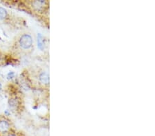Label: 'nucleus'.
I'll list each match as a JSON object with an SVG mask.
<instances>
[{"label":"nucleus","instance_id":"1","mask_svg":"<svg viewBox=\"0 0 155 136\" xmlns=\"http://www.w3.org/2000/svg\"><path fill=\"white\" fill-rule=\"evenodd\" d=\"M32 36L28 34H24L21 36L19 39V45L23 49H30L32 46Z\"/></svg>","mask_w":155,"mask_h":136},{"label":"nucleus","instance_id":"2","mask_svg":"<svg viewBox=\"0 0 155 136\" xmlns=\"http://www.w3.org/2000/svg\"><path fill=\"white\" fill-rule=\"evenodd\" d=\"M10 124L6 120H0V133H5L8 131Z\"/></svg>","mask_w":155,"mask_h":136},{"label":"nucleus","instance_id":"3","mask_svg":"<svg viewBox=\"0 0 155 136\" xmlns=\"http://www.w3.org/2000/svg\"><path fill=\"white\" fill-rule=\"evenodd\" d=\"M39 81L45 85H48L49 83V76L46 72H41L39 74Z\"/></svg>","mask_w":155,"mask_h":136},{"label":"nucleus","instance_id":"4","mask_svg":"<svg viewBox=\"0 0 155 136\" xmlns=\"http://www.w3.org/2000/svg\"><path fill=\"white\" fill-rule=\"evenodd\" d=\"M37 46L41 50H43L44 48L43 36L41 34H38V35H37Z\"/></svg>","mask_w":155,"mask_h":136},{"label":"nucleus","instance_id":"5","mask_svg":"<svg viewBox=\"0 0 155 136\" xmlns=\"http://www.w3.org/2000/svg\"><path fill=\"white\" fill-rule=\"evenodd\" d=\"M8 104L10 107H15L16 106L18 105V100H17L16 98H10L8 100Z\"/></svg>","mask_w":155,"mask_h":136},{"label":"nucleus","instance_id":"6","mask_svg":"<svg viewBox=\"0 0 155 136\" xmlns=\"http://www.w3.org/2000/svg\"><path fill=\"white\" fill-rule=\"evenodd\" d=\"M7 17V11L6 10L0 7V19H4Z\"/></svg>","mask_w":155,"mask_h":136},{"label":"nucleus","instance_id":"7","mask_svg":"<svg viewBox=\"0 0 155 136\" xmlns=\"http://www.w3.org/2000/svg\"><path fill=\"white\" fill-rule=\"evenodd\" d=\"M44 3V2L43 1H35L33 2V5L35 8H36L37 10H39L40 8L43 6V4Z\"/></svg>","mask_w":155,"mask_h":136},{"label":"nucleus","instance_id":"8","mask_svg":"<svg viewBox=\"0 0 155 136\" xmlns=\"http://www.w3.org/2000/svg\"><path fill=\"white\" fill-rule=\"evenodd\" d=\"M14 76H15L14 72H9V73L8 74V75H7V78H8V79L12 78L14 77Z\"/></svg>","mask_w":155,"mask_h":136},{"label":"nucleus","instance_id":"9","mask_svg":"<svg viewBox=\"0 0 155 136\" xmlns=\"http://www.w3.org/2000/svg\"><path fill=\"white\" fill-rule=\"evenodd\" d=\"M8 136H17L15 134H10Z\"/></svg>","mask_w":155,"mask_h":136},{"label":"nucleus","instance_id":"10","mask_svg":"<svg viewBox=\"0 0 155 136\" xmlns=\"http://www.w3.org/2000/svg\"><path fill=\"white\" fill-rule=\"evenodd\" d=\"M2 90V84H1V83H0V91Z\"/></svg>","mask_w":155,"mask_h":136}]
</instances>
